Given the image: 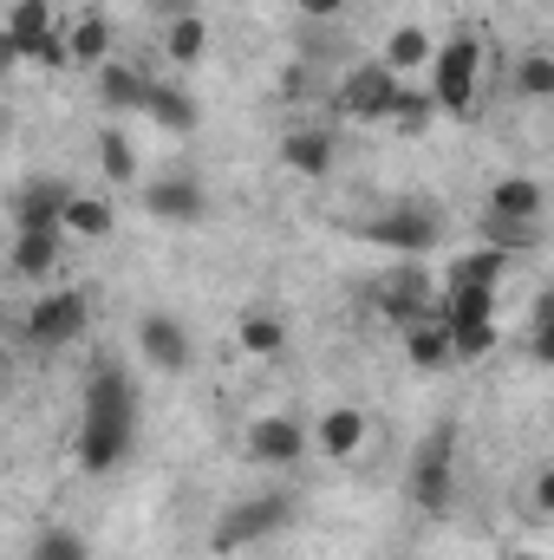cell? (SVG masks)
<instances>
[{"label": "cell", "instance_id": "17", "mask_svg": "<svg viewBox=\"0 0 554 560\" xmlns=\"http://www.w3.org/2000/svg\"><path fill=\"white\" fill-rule=\"evenodd\" d=\"M112 59V20L105 13H85V20H72V33H66V66H85V72H99Z\"/></svg>", "mask_w": 554, "mask_h": 560}, {"label": "cell", "instance_id": "24", "mask_svg": "<svg viewBox=\"0 0 554 560\" xmlns=\"http://www.w3.org/2000/svg\"><path fill=\"white\" fill-rule=\"evenodd\" d=\"M430 118H437V105H430V92L424 85H399V98H392V112H385V125L399 131V138H424L430 131Z\"/></svg>", "mask_w": 554, "mask_h": 560}, {"label": "cell", "instance_id": "23", "mask_svg": "<svg viewBox=\"0 0 554 560\" xmlns=\"http://www.w3.org/2000/svg\"><path fill=\"white\" fill-rule=\"evenodd\" d=\"M405 359H412L417 372H450V365H457V359H450V332H443L437 319L405 326Z\"/></svg>", "mask_w": 554, "mask_h": 560}, {"label": "cell", "instance_id": "36", "mask_svg": "<svg viewBox=\"0 0 554 560\" xmlns=\"http://www.w3.org/2000/svg\"><path fill=\"white\" fill-rule=\"evenodd\" d=\"M535 509H542V515H549V509H554V476H549V469L535 476Z\"/></svg>", "mask_w": 554, "mask_h": 560}, {"label": "cell", "instance_id": "31", "mask_svg": "<svg viewBox=\"0 0 554 560\" xmlns=\"http://www.w3.org/2000/svg\"><path fill=\"white\" fill-rule=\"evenodd\" d=\"M496 319H476V326H450V359H483V352H496Z\"/></svg>", "mask_w": 554, "mask_h": 560}, {"label": "cell", "instance_id": "4", "mask_svg": "<svg viewBox=\"0 0 554 560\" xmlns=\"http://www.w3.org/2000/svg\"><path fill=\"white\" fill-rule=\"evenodd\" d=\"M85 326H92V300H85V293H72V287H59V293H39V300L26 306L20 339H26V346H39V352H59V346H72Z\"/></svg>", "mask_w": 554, "mask_h": 560}, {"label": "cell", "instance_id": "5", "mask_svg": "<svg viewBox=\"0 0 554 560\" xmlns=\"http://www.w3.org/2000/svg\"><path fill=\"white\" fill-rule=\"evenodd\" d=\"M287 522H293V495H249V502L222 509V522H216L209 548H216V555H242V548L268 541L275 528H287Z\"/></svg>", "mask_w": 554, "mask_h": 560}, {"label": "cell", "instance_id": "35", "mask_svg": "<svg viewBox=\"0 0 554 560\" xmlns=\"http://www.w3.org/2000/svg\"><path fill=\"white\" fill-rule=\"evenodd\" d=\"M20 72V52H13V39H7V26H0V79H13Z\"/></svg>", "mask_w": 554, "mask_h": 560}, {"label": "cell", "instance_id": "12", "mask_svg": "<svg viewBox=\"0 0 554 560\" xmlns=\"http://www.w3.org/2000/svg\"><path fill=\"white\" fill-rule=\"evenodd\" d=\"M366 242L399 248V255H424V248L437 242V222H430L424 209H392V215H379V222L366 229Z\"/></svg>", "mask_w": 554, "mask_h": 560}, {"label": "cell", "instance_id": "27", "mask_svg": "<svg viewBox=\"0 0 554 560\" xmlns=\"http://www.w3.org/2000/svg\"><path fill=\"white\" fill-rule=\"evenodd\" d=\"M163 52H170V66H196V59L209 52V20H203V13H183V20H170V33H163Z\"/></svg>", "mask_w": 554, "mask_h": 560}, {"label": "cell", "instance_id": "15", "mask_svg": "<svg viewBox=\"0 0 554 560\" xmlns=\"http://www.w3.org/2000/svg\"><path fill=\"white\" fill-rule=\"evenodd\" d=\"M150 72L138 66H125V59H105L99 66V98H105V112H143V98H150Z\"/></svg>", "mask_w": 554, "mask_h": 560}, {"label": "cell", "instance_id": "28", "mask_svg": "<svg viewBox=\"0 0 554 560\" xmlns=\"http://www.w3.org/2000/svg\"><path fill=\"white\" fill-rule=\"evenodd\" d=\"M99 163H105V176H112V183H125V189L138 183V150L125 143L118 125H105V131H99Z\"/></svg>", "mask_w": 554, "mask_h": 560}, {"label": "cell", "instance_id": "7", "mask_svg": "<svg viewBox=\"0 0 554 560\" xmlns=\"http://www.w3.org/2000/svg\"><path fill=\"white\" fill-rule=\"evenodd\" d=\"M430 300H437V280L424 275V268H392L385 275V293H379V306H385V319L405 332V326H417V319H430Z\"/></svg>", "mask_w": 554, "mask_h": 560}, {"label": "cell", "instance_id": "20", "mask_svg": "<svg viewBox=\"0 0 554 560\" xmlns=\"http://www.w3.org/2000/svg\"><path fill=\"white\" fill-rule=\"evenodd\" d=\"M503 275H509V255L503 248H476V255H457L437 287H489V293H503Z\"/></svg>", "mask_w": 554, "mask_h": 560}, {"label": "cell", "instance_id": "25", "mask_svg": "<svg viewBox=\"0 0 554 560\" xmlns=\"http://www.w3.org/2000/svg\"><path fill=\"white\" fill-rule=\"evenodd\" d=\"M235 346H242L249 359H280V352H287V326H280L275 313H242Z\"/></svg>", "mask_w": 554, "mask_h": 560}, {"label": "cell", "instance_id": "19", "mask_svg": "<svg viewBox=\"0 0 554 560\" xmlns=\"http://www.w3.org/2000/svg\"><path fill=\"white\" fill-rule=\"evenodd\" d=\"M112 202L105 196H85V189H72L66 196V209H59V235H85V242H105L112 235Z\"/></svg>", "mask_w": 554, "mask_h": 560}, {"label": "cell", "instance_id": "11", "mask_svg": "<svg viewBox=\"0 0 554 560\" xmlns=\"http://www.w3.org/2000/svg\"><path fill=\"white\" fill-rule=\"evenodd\" d=\"M0 26H7V39H13V52H20V66H26V59H39V46L59 33V20H53V0H13Z\"/></svg>", "mask_w": 554, "mask_h": 560}, {"label": "cell", "instance_id": "14", "mask_svg": "<svg viewBox=\"0 0 554 560\" xmlns=\"http://www.w3.org/2000/svg\"><path fill=\"white\" fill-rule=\"evenodd\" d=\"M66 183L59 176H33L26 189H20V215H13V229H53L59 235V209H66Z\"/></svg>", "mask_w": 554, "mask_h": 560}, {"label": "cell", "instance_id": "30", "mask_svg": "<svg viewBox=\"0 0 554 560\" xmlns=\"http://www.w3.org/2000/svg\"><path fill=\"white\" fill-rule=\"evenodd\" d=\"M535 242V222H509V215H483V248H503V255H516V248H529Z\"/></svg>", "mask_w": 554, "mask_h": 560}, {"label": "cell", "instance_id": "16", "mask_svg": "<svg viewBox=\"0 0 554 560\" xmlns=\"http://www.w3.org/2000/svg\"><path fill=\"white\" fill-rule=\"evenodd\" d=\"M313 443H320V456H333V463L359 456V450H366V411H353V405L326 411V418H320V430H313Z\"/></svg>", "mask_w": 554, "mask_h": 560}, {"label": "cell", "instance_id": "39", "mask_svg": "<svg viewBox=\"0 0 554 560\" xmlns=\"http://www.w3.org/2000/svg\"><path fill=\"white\" fill-rule=\"evenodd\" d=\"M0 248H7V222H0Z\"/></svg>", "mask_w": 554, "mask_h": 560}, {"label": "cell", "instance_id": "9", "mask_svg": "<svg viewBox=\"0 0 554 560\" xmlns=\"http://www.w3.org/2000/svg\"><path fill=\"white\" fill-rule=\"evenodd\" d=\"M138 352L157 365V372H189V332H183V319L143 313L138 319Z\"/></svg>", "mask_w": 554, "mask_h": 560}, {"label": "cell", "instance_id": "33", "mask_svg": "<svg viewBox=\"0 0 554 560\" xmlns=\"http://www.w3.org/2000/svg\"><path fill=\"white\" fill-rule=\"evenodd\" d=\"M307 92H313L307 66H287V72H280V98H307Z\"/></svg>", "mask_w": 554, "mask_h": 560}, {"label": "cell", "instance_id": "10", "mask_svg": "<svg viewBox=\"0 0 554 560\" xmlns=\"http://www.w3.org/2000/svg\"><path fill=\"white\" fill-rule=\"evenodd\" d=\"M242 436H249V456L268 463V469H287V463L307 456V430H300L293 418H255Z\"/></svg>", "mask_w": 554, "mask_h": 560}, {"label": "cell", "instance_id": "8", "mask_svg": "<svg viewBox=\"0 0 554 560\" xmlns=\"http://www.w3.org/2000/svg\"><path fill=\"white\" fill-rule=\"evenodd\" d=\"M143 215H157V222H203L209 215V196H203V183L196 176H157V183H143Z\"/></svg>", "mask_w": 554, "mask_h": 560}, {"label": "cell", "instance_id": "2", "mask_svg": "<svg viewBox=\"0 0 554 560\" xmlns=\"http://www.w3.org/2000/svg\"><path fill=\"white\" fill-rule=\"evenodd\" d=\"M430 105L437 112H450V118H470V105H476V79H483V39L476 33H457V39H443L437 52H430Z\"/></svg>", "mask_w": 554, "mask_h": 560}, {"label": "cell", "instance_id": "22", "mask_svg": "<svg viewBox=\"0 0 554 560\" xmlns=\"http://www.w3.org/2000/svg\"><path fill=\"white\" fill-rule=\"evenodd\" d=\"M489 215H509V222H542V183L535 176H503L489 189Z\"/></svg>", "mask_w": 554, "mask_h": 560}, {"label": "cell", "instance_id": "34", "mask_svg": "<svg viewBox=\"0 0 554 560\" xmlns=\"http://www.w3.org/2000/svg\"><path fill=\"white\" fill-rule=\"evenodd\" d=\"M307 20H333V13H346V0H293Z\"/></svg>", "mask_w": 554, "mask_h": 560}, {"label": "cell", "instance_id": "1", "mask_svg": "<svg viewBox=\"0 0 554 560\" xmlns=\"http://www.w3.org/2000/svg\"><path fill=\"white\" fill-rule=\"evenodd\" d=\"M138 436V385L125 378V365H99L85 378V405H79V469L105 476L125 463Z\"/></svg>", "mask_w": 554, "mask_h": 560}, {"label": "cell", "instance_id": "3", "mask_svg": "<svg viewBox=\"0 0 554 560\" xmlns=\"http://www.w3.org/2000/svg\"><path fill=\"white\" fill-rule=\"evenodd\" d=\"M450 495H457V423H437L412 456V502L424 515H450Z\"/></svg>", "mask_w": 554, "mask_h": 560}, {"label": "cell", "instance_id": "21", "mask_svg": "<svg viewBox=\"0 0 554 560\" xmlns=\"http://www.w3.org/2000/svg\"><path fill=\"white\" fill-rule=\"evenodd\" d=\"M13 268H20V280H46L59 268V235L53 229H13Z\"/></svg>", "mask_w": 554, "mask_h": 560}, {"label": "cell", "instance_id": "18", "mask_svg": "<svg viewBox=\"0 0 554 560\" xmlns=\"http://www.w3.org/2000/svg\"><path fill=\"white\" fill-rule=\"evenodd\" d=\"M143 118H150V125H163V131H196L203 105H196V98H189L183 85L157 79V85H150V98H143Z\"/></svg>", "mask_w": 554, "mask_h": 560}, {"label": "cell", "instance_id": "26", "mask_svg": "<svg viewBox=\"0 0 554 560\" xmlns=\"http://www.w3.org/2000/svg\"><path fill=\"white\" fill-rule=\"evenodd\" d=\"M430 52H437V46L424 39V26H399V33L385 39V59H379V66H385V72H399V79H412V72L430 66Z\"/></svg>", "mask_w": 554, "mask_h": 560}, {"label": "cell", "instance_id": "29", "mask_svg": "<svg viewBox=\"0 0 554 560\" xmlns=\"http://www.w3.org/2000/svg\"><path fill=\"white\" fill-rule=\"evenodd\" d=\"M26 560H92V548H85V535H72V528H46V535H33Z\"/></svg>", "mask_w": 554, "mask_h": 560}, {"label": "cell", "instance_id": "32", "mask_svg": "<svg viewBox=\"0 0 554 560\" xmlns=\"http://www.w3.org/2000/svg\"><path fill=\"white\" fill-rule=\"evenodd\" d=\"M516 92H522V98H549L554 92V59L549 52H529V59L516 66Z\"/></svg>", "mask_w": 554, "mask_h": 560}, {"label": "cell", "instance_id": "38", "mask_svg": "<svg viewBox=\"0 0 554 560\" xmlns=\"http://www.w3.org/2000/svg\"><path fill=\"white\" fill-rule=\"evenodd\" d=\"M509 560H542V555H535V548H522V555H509Z\"/></svg>", "mask_w": 554, "mask_h": 560}, {"label": "cell", "instance_id": "37", "mask_svg": "<svg viewBox=\"0 0 554 560\" xmlns=\"http://www.w3.org/2000/svg\"><path fill=\"white\" fill-rule=\"evenodd\" d=\"M150 7H157L163 20H183V13H196V0H150Z\"/></svg>", "mask_w": 554, "mask_h": 560}, {"label": "cell", "instance_id": "6", "mask_svg": "<svg viewBox=\"0 0 554 560\" xmlns=\"http://www.w3.org/2000/svg\"><path fill=\"white\" fill-rule=\"evenodd\" d=\"M399 85H405L399 72H385L379 59H366V66H353V72L339 79L333 112H339V118H353V125H385V112H392Z\"/></svg>", "mask_w": 554, "mask_h": 560}, {"label": "cell", "instance_id": "13", "mask_svg": "<svg viewBox=\"0 0 554 560\" xmlns=\"http://www.w3.org/2000/svg\"><path fill=\"white\" fill-rule=\"evenodd\" d=\"M280 163H287L293 176H326V170H333V131H326V125H293V131L280 138Z\"/></svg>", "mask_w": 554, "mask_h": 560}]
</instances>
